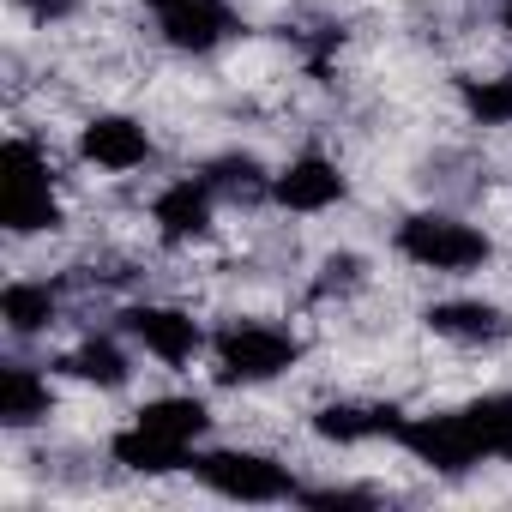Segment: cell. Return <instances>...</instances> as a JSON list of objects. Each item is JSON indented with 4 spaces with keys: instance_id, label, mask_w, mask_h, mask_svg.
I'll use <instances>...</instances> for the list:
<instances>
[{
    "instance_id": "obj_1",
    "label": "cell",
    "mask_w": 512,
    "mask_h": 512,
    "mask_svg": "<svg viewBox=\"0 0 512 512\" xmlns=\"http://www.w3.org/2000/svg\"><path fill=\"white\" fill-rule=\"evenodd\" d=\"M0 223L13 235H37L61 223V199L49 187V157L31 139L0 145Z\"/></svg>"
},
{
    "instance_id": "obj_2",
    "label": "cell",
    "mask_w": 512,
    "mask_h": 512,
    "mask_svg": "<svg viewBox=\"0 0 512 512\" xmlns=\"http://www.w3.org/2000/svg\"><path fill=\"white\" fill-rule=\"evenodd\" d=\"M211 350H217V380H229V386H266V380L290 374V368H296V356H302V344H296L290 332L260 326V320L223 326Z\"/></svg>"
},
{
    "instance_id": "obj_3",
    "label": "cell",
    "mask_w": 512,
    "mask_h": 512,
    "mask_svg": "<svg viewBox=\"0 0 512 512\" xmlns=\"http://www.w3.org/2000/svg\"><path fill=\"white\" fill-rule=\"evenodd\" d=\"M398 253L422 272H476L494 247H488V235L476 223H458L446 211H422V217H410L398 229Z\"/></svg>"
},
{
    "instance_id": "obj_4",
    "label": "cell",
    "mask_w": 512,
    "mask_h": 512,
    "mask_svg": "<svg viewBox=\"0 0 512 512\" xmlns=\"http://www.w3.org/2000/svg\"><path fill=\"white\" fill-rule=\"evenodd\" d=\"M193 476H199L211 494H223V500H247V506L296 500V482H290L284 464H272V458H260V452H235V446H223V452H199V458H193Z\"/></svg>"
},
{
    "instance_id": "obj_5",
    "label": "cell",
    "mask_w": 512,
    "mask_h": 512,
    "mask_svg": "<svg viewBox=\"0 0 512 512\" xmlns=\"http://www.w3.org/2000/svg\"><path fill=\"white\" fill-rule=\"evenodd\" d=\"M398 446H404L416 464L446 470V476H458V470H470V464H482V458H488L464 410H446V416H404Z\"/></svg>"
},
{
    "instance_id": "obj_6",
    "label": "cell",
    "mask_w": 512,
    "mask_h": 512,
    "mask_svg": "<svg viewBox=\"0 0 512 512\" xmlns=\"http://www.w3.org/2000/svg\"><path fill=\"white\" fill-rule=\"evenodd\" d=\"M121 326L157 356V362H169V368H181V362H193L199 350H205V332H199V320L193 314H181V308H127L121 314Z\"/></svg>"
},
{
    "instance_id": "obj_7",
    "label": "cell",
    "mask_w": 512,
    "mask_h": 512,
    "mask_svg": "<svg viewBox=\"0 0 512 512\" xmlns=\"http://www.w3.org/2000/svg\"><path fill=\"white\" fill-rule=\"evenodd\" d=\"M79 151H85V163H97L109 175H127V169L151 163V133L139 121H127V115H97L79 133Z\"/></svg>"
},
{
    "instance_id": "obj_8",
    "label": "cell",
    "mask_w": 512,
    "mask_h": 512,
    "mask_svg": "<svg viewBox=\"0 0 512 512\" xmlns=\"http://www.w3.org/2000/svg\"><path fill=\"white\" fill-rule=\"evenodd\" d=\"M272 193H278V205H290V211H326V205L344 199V175H338L332 157L308 151V157H296V163L272 181Z\"/></svg>"
},
{
    "instance_id": "obj_9",
    "label": "cell",
    "mask_w": 512,
    "mask_h": 512,
    "mask_svg": "<svg viewBox=\"0 0 512 512\" xmlns=\"http://www.w3.org/2000/svg\"><path fill=\"white\" fill-rule=\"evenodd\" d=\"M151 223H157V235L163 241H193V235H205L211 229V181L199 175H187V181H169L163 193H157V205H151Z\"/></svg>"
},
{
    "instance_id": "obj_10",
    "label": "cell",
    "mask_w": 512,
    "mask_h": 512,
    "mask_svg": "<svg viewBox=\"0 0 512 512\" xmlns=\"http://www.w3.org/2000/svg\"><path fill=\"white\" fill-rule=\"evenodd\" d=\"M229 31H235V13L223 7V0H181V7L163 13V37H169L175 49H187V55L217 49Z\"/></svg>"
},
{
    "instance_id": "obj_11",
    "label": "cell",
    "mask_w": 512,
    "mask_h": 512,
    "mask_svg": "<svg viewBox=\"0 0 512 512\" xmlns=\"http://www.w3.org/2000/svg\"><path fill=\"white\" fill-rule=\"evenodd\" d=\"M398 428H404V410H392V404H326L320 416H314V434L320 440H338V446H356V440H398Z\"/></svg>"
},
{
    "instance_id": "obj_12",
    "label": "cell",
    "mask_w": 512,
    "mask_h": 512,
    "mask_svg": "<svg viewBox=\"0 0 512 512\" xmlns=\"http://www.w3.org/2000/svg\"><path fill=\"white\" fill-rule=\"evenodd\" d=\"M115 464H127V470H151V476H163V470H193V446H181V440H169V434H151V428H127V434H115Z\"/></svg>"
},
{
    "instance_id": "obj_13",
    "label": "cell",
    "mask_w": 512,
    "mask_h": 512,
    "mask_svg": "<svg viewBox=\"0 0 512 512\" xmlns=\"http://www.w3.org/2000/svg\"><path fill=\"white\" fill-rule=\"evenodd\" d=\"M428 326L440 338H464V344H488V338L512 332V320L488 302H440V308H428Z\"/></svg>"
},
{
    "instance_id": "obj_14",
    "label": "cell",
    "mask_w": 512,
    "mask_h": 512,
    "mask_svg": "<svg viewBox=\"0 0 512 512\" xmlns=\"http://www.w3.org/2000/svg\"><path fill=\"white\" fill-rule=\"evenodd\" d=\"M37 416H49V380L37 368H25V362H7L0 368V422L25 428Z\"/></svg>"
},
{
    "instance_id": "obj_15",
    "label": "cell",
    "mask_w": 512,
    "mask_h": 512,
    "mask_svg": "<svg viewBox=\"0 0 512 512\" xmlns=\"http://www.w3.org/2000/svg\"><path fill=\"white\" fill-rule=\"evenodd\" d=\"M139 428H151V434H169V440H181V446H193L199 434H205V422H211V410L199 404V398H151L139 416H133Z\"/></svg>"
},
{
    "instance_id": "obj_16",
    "label": "cell",
    "mask_w": 512,
    "mask_h": 512,
    "mask_svg": "<svg viewBox=\"0 0 512 512\" xmlns=\"http://www.w3.org/2000/svg\"><path fill=\"white\" fill-rule=\"evenodd\" d=\"M0 320H7L19 338L49 332L55 326V290L49 284H7L0 290Z\"/></svg>"
},
{
    "instance_id": "obj_17",
    "label": "cell",
    "mask_w": 512,
    "mask_h": 512,
    "mask_svg": "<svg viewBox=\"0 0 512 512\" xmlns=\"http://www.w3.org/2000/svg\"><path fill=\"white\" fill-rule=\"evenodd\" d=\"M61 368H67L73 380H85V386H127V356H121V344H109V338H85Z\"/></svg>"
},
{
    "instance_id": "obj_18",
    "label": "cell",
    "mask_w": 512,
    "mask_h": 512,
    "mask_svg": "<svg viewBox=\"0 0 512 512\" xmlns=\"http://www.w3.org/2000/svg\"><path fill=\"white\" fill-rule=\"evenodd\" d=\"M464 416H470V428H476V440H482L488 458H512V392L476 398Z\"/></svg>"
},
{
    "instance_id": "obj_19",
    "label": "cell",
    "mask_w": 512,
    "mask_h": 512,
    "mask_svg": "<svg viewBox=\"0 0 512 512\" xmlns=\"http://www.w3.org/2000/svg\"><path fill=\"white\" fill-rule=\"evenodd\" d=\"M464 109L482 127H512V79H464Z\"/></svg>"
},
{
    "instance_id": "obj_20",
    "label": "cell",
    "mask_w": 512,
    "mask_h": 512,
    "mask_svg": "<svg viewBox=\"0 0 512 512\" xmlns=\"http://www.w3.org/2000/svg\"><path fill=\"white\" fill-rule=\"evenodd\" d=\"M205 181H211V193H253L260 187V163L253 157H217L205 169Z\"/></svg>"
},
{
    "instance_id": "obj_21",
    "label": "cell",
    "mask_w": 512,
    "mask_h": 512,
    "mask_svg": "<svg viewBox=\"0 0 512 512\" xmlns=\"http://www.w3.org/2000/svg\"><path fill=\"white\" fill-rule=\"evenodd\" d=\"M73 7H79V0H25V13H31V19H67Z\"/></svg>"
},
{
    "instance_id": "obj_22",
    "label": "cell",
    "mask_w": 512,
    "mask_h": 512,
    "mask_svg": "<svg viewBox=\"0 0 512 512\" xmlns=\"http://www.w3.org/2000/svg\"><path fill=\"white\" fill-rule=\"evenodd\" d=\"M145 7H157V13H169V7H181V0H145Z\"/></svg>"
},
{
    "instance_id": "obj_23",
    "label": "cell",
    "mask_w": 512,
    "mask_h": 512,
    "mask_svg": "<svg viewBox=\"0 0 512 512\" xmlns=\"http://www.w3.org/2000/svg\"><path fill=\"white\" fill-rule=\"evenodd\" d=\"M506 25H512V7H506Z\"/></svg>"
}]
</instances>
